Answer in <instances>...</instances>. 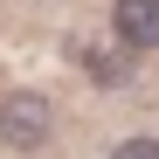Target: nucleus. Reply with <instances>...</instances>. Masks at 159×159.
Returning a JSON list of instances; mask_svg holds the SVG:
<instances>
[{
  "label": "nucleus",
  "mask_w": 159,
  "mask_h": 159,
  "mask_svg": "<svg viewBox=\"0 0 159 159\" xmlns=\"http://www.w3.org/2000/svg\"><path fill=\"white\" fill-rule=\"evenodd\" d=\"M131 56H139V48H111V56H90V76H97V83H125V76H131Z\"/></svg>",
  "instance_id": "3"
},
{
  "label": "nucleus",
  "mask_w": 159,
  "mask_h": 159,
  "mask_svg": "<svg viewBox=\"0 0 159 159\" xmlns=\"http://www.w3.org/2000/svg\"><path fill=\"white\" fill-rule=\"evenodd\" d=\"M111 159H159V139H118Z\"/></svg>",
  "instance_id": "4"
},
{
  "label": "nucleus",
  "mask_w": 159,
  "mask_h": 159,
  "mask_svg": "<svg viewBox=\"0 0 159 159\" xmlns=\"http://www.w3.org/2000/svg\"><path fill=\"white\" fill-rule=\"evenodd\" d=\"M48 131H56V111H48L42 90H14V97H0V145H7V152H42Z\"/></svg>",
  "instance_id": "1"
},
{
  "label": "nucleus",
  "mask_w": 159,
  "mask_h": 159,
  "mask_svg": "<svg viewBox=\"0 0 159 159\" xmlns=\"http://www.w3.org/2000/svg\"><path fill=\"white\" fill-rule=\"evenodd\" d=\"M111 42L125 48H159V0H111Z\"/></svg>",
  "instance_id": "2"
}]
</instances>
